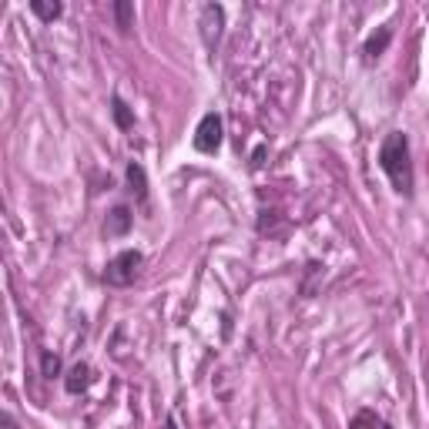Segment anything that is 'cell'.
<instances>
[{"label":"cell","mask_w":429,"mask_h":429,"mask_svg":"<svg viewBox=\"0 0 429 429\" xmlns=\"http://www.w3.org/2000/svg\"><path fill=\"white\" fill-rule=\"evenodd\" d=\"M141 265H145V255H141L138 248L118 252V255L108 261V268H104V282H108V285H118V289H124V285H131V282L141 275Z\"/></svg>","instance_id":"7a4b0ae2"},{"label":"cell","mask_w":429,"mask_h":429,"mask_svg":"<svg viewBox=\"0 0 429 429\" xmlns=\"http://www.w3.org/2000/svg\"><path fill=\"white\" fill-rule=\"evenodd\" d=\"M94 382V373L88 362H77V366H71V373H67V379H64V389L71 392V396H81V392H88Z\"/></svg>","instance_id":"5b68a950"},{"label":"cell","mask_w":429,"mask_h":429,"mask_svg":"<svg viewBox=\"0 0 429 429\" xmlns=\"http://www.w3.org/2000/svg\"><path fill=\"white\" fill-rule=\"evenodd\" d=\"M195 148L202 154H215L222 148V114L208 111L202 121H198V131H195Z\"/></svg>","instance_id":"3957f363"},{"label":"cell","mask_w":429,"mask_h":429,"mask_svg":"<svg viewBox=\"0 0 429 429\" xmlns=\"http://www.w3.org/2000/svg\"><path fill=\"white\" fill-rule=\"evenodd\" d=\"M128 185H131V191H134L138 198H145V195H148V181H145V168H141V165H134V161H131V165H128Z\"/></svg>","instance_id":"30bf717a"},{"label":"cell","mask_w":429,"mask_h":429,"mask_svg":"<svg viewBox=\"0 0 429 429\" xmlns=\"http://www.w3.org/2000/svg\"><path fill=\"white\" fill-rule=\"evenodd\" d=\"M222 24H225V10L218 3H208L202 10V38H205L208 47H215L218 38H222Z\"/></svg>","instance_id":"277c9868"},{"label":"cell","mask_w":429,"mask_h":429,"mask_svg":"<svg viewBox=\"0 0 429 429\" xmlns=\"http://www.w3.org/2000/svg\"><path fill=\"white\" fill-rule=\"evenodd\" d=\"M0 423H3V429H20L17 423H14V416H10V412H3V419H0Z\"/></svg>","instance_id":"5bb4252c"},{"label":"cell","mask_w":429,"mask_h":429,"mask_svg":"<svg viewBox=\"0 0 429 429\" xmlns=\"http://www.w3.org/2000/svg\"><path fill=\"white\" fill-rule=\"evenodd\" d=\"M111 111H114V121H118V128H131V124H134V118H131L128 104H124L121 97H114V101H111Z\"/></svg>","instance_id":"7c38bea8"},{"label":"cell","mask_w":429,"mask_h":429,"mask_svg":"<svg viewBox=\"0 0 429 429\" xmlns=\"http://www.w3.org/2000/svg\"><path fill=\"white\" fill-rule=\"evenodd\" d=\"M31 10H34L40 20L51 24V20H57L60 14H64V3H60V0H51V3H44V0H31Z\"/></svg>","instance_id":"9c48e42d"},{"label":"cell","mask_w":429,"mask_h":429,"mask_svg":"<svg viewBox=\"0 0 429 429\" xmlns=\"http://www.w3.org/2000/svg\"><path fill=\"white\" fill-rule=\"evenodd\" d=\"M40 373L47 375V379L60 375V359H57L54 353H44V355H40Z\"/></svg>","instance_id":"4fadbf2b"},{"label":"cell","mask_w":429,"mask_h":429,"mask_svg":"<svg viewBox=\"0 0 429 429\" xmlns=\"http://www.w3.org/2000/svg\"><path fill=\"white\" fill-rule=\"evenodd\" d=\"M379 168L389 175L396 195L412 198V188H416V175H412V154H410V138L403 131H392L386 134L382 148H379Z\"/></svg>","instance_id":"6da1fadb"},{"label":"cell","mask_w":429,"mask_h":429,"mask_svg":"<svg viewBox=\"0 0 429 429\" xmlns=\"http://www.w3.org/2000/svg\"><path fill=\"white\" fill-rule=\"evenodd\" d=\"M128 228H131V211H128L124 205H118L111 215H108V225H104V232H108V235H124Z\"/></svg>","instance_id":"ba28073f"},{"label":"cell","mask_w":429,"mask_h":429,"mask_svg":"<svg viewBox=\"0 0 429 429\" xmlns=\"http://www.w3.org/2000/svg\"><path fill=\"white\" fill-rule=\"evenodd\" d=\"M349 429H392V426L382 419V416H375L373 410H362L349 419Z\"/></svg>","instance_id":"52a82bcc"},{"label":"cell","mask_w":429,"mask_h":429,"mask_svg":"<svg viewBox=\"0 0 429 429\" xmlns=\"http://www.w3.org/2000/svg\"><path fill=\"white\" fill-rule=\"evenodd\" d=\"M389 40H392V31H389V27H379V34H373V38L366 40V47H362L366 60H375V57L389 47Z\"/></svg>","instance_id":"8992f818"},{"label":"cell","mask_w":429,"mask_h":429,"mask_svg":"<svg viewBox=\"0 0 429 429\" xmlns=\"http://www.w3.org/2000/svg\"><path fill=\"white\" fill-rule=\"evenodd\" d=\"M114 17H118V31H131V20H134V7L131 3H114Z\"/></svg>","instance_id":"8fae6325"}]
</instances>
